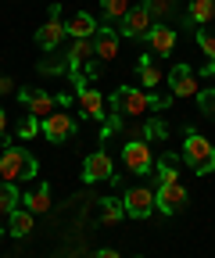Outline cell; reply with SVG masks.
I'll return each instance as SVG.
<instances>
[{
	"mask_svg": "<svg viewBox=\"0 0 215 258\" xmlns=\"http://www.w3.org/2000/svg\"><path fill=\"white\" fill-rule=\"evenodd\" d=\"M183 165L187 169H194V176H208V172H215V147L201 137V133H190L183 137Z\"/></svg>",
	"mask_w": 215,
	"mask_h": 258,
	"instance_id": "6da1fadb",
	"label": "cell"
},
{
	"mask_svg": "<svg viewBox=\"0 0 215 258\" xmlns=\"http://www.w3.org/2000/svg\"><path fill=\"white\" fill-rule=\"evenodd\" d=\"M36 158L22 151V147H4V154H0V183H22V179H33L36 176Z\"/></svg>",
	"mask_w": 215,
	"mask_h": 258,
	"instance_id": "7a4b0ae2",
	"label": "cell"
},
{
	"mask_svg": "<svg viewBox=\"0 0 215 258\" xmlns=\"http://www.w3.org/2000/svg\"><path fill=\"white\" fill-rule=\"evenodd\" d=\"M147 108H151V93H144V90H136V86H118V90L111 93V115L140 118Z\"/></svg>",
	"mask_w": 215,
	"mask_h": 258,
	"instance_id": "3957f363",
	"label": "cell"
},
{
	"mask_svg": "<svg viewBox=\"0 0 215 258\" xmlns=\"http://www.w3.org/2000/svg\"><path fill=\"white\" fill-rule=\"evenodd\" d=\"M122 158H126V169L136 172V176H147V172H155V154H151L147 140H126V147H122Z\"/></svg>",
	"mask_w": 215,
	"mask_h": 258,
	"instance_id": "277c9868",
	"label": "cell"
},
{
	"mask_svg": "<svg viewBox=\"0 0 215 258\" xmlns=\"http://www.w3.org/2000/svg\"><path fill=\"white\" fill-rule=\"evenodd\" d=\"M40 133L47 137V144H65L76 133V118L68 111H54V115L40 118Z\"/></svg>",
	"mask_w": 215,
	"mask_h": 258,
	"instance_id": "5b68a950",
	"label": "cell"
},
{
	"mask_svg": "<svg viewBox=\"0 0 215 258\" xmlns=\"http://www.w3.org/2000/svg\"><path fill=\"white\" fill-rule=\"evenodd\" d=\"M151 25H155V18H151L147 4H136V8L126 11V18L118 22V32H122V36H129V40H144L151 32Z\"/></svg>",
	"mask_w": 215,
	"mask_h": 258,
	"instance_id": "8992f818",
	"label": "cell"
},
{
	"mask_svg": "<svg viewBox=\"0 0 215 258\" xmlns=\"http://www.w3.org/2000/svg\"><path fill=\"white\" fill-rule=\"evenodd\" d=\"M122 205H126V215L147 219L151 212H155V190L151 186H129L126 194H122Z\"/></svg>",
	"mask_w": 215,
	"mask_h": 258,
	"instance_id": "52a82bcc",
	"label": "cell"
},
{
	"mask_svg": "<svg viewBox=\"0 0 215 258\" xmlns=\"http://www.w3.org/2000/svg\"><path fill=\"white\" fill-rule=\"evenodd\" d=\"M155 208H158L162 215L183 212V208H187V186H183V183H165V186H158V194H155Z\"/></svg>",
	"mask_w": 215,
	"mask_h": 258,
	"instance_id": "ba28073f",
	"label": "cell"
},
{
	"mask_svg": "<svg viewBox=\"0 0 215 258\" xmlns=\"http://www.w3.org/2000/svg\"><path fill=\"white\" fill-rule=\"evenodd\" d=\"M57 15H61V8L50 4V22L36 29V47H43V50H57L61 47V40H65V22H61Z\"/></svg>",
	"mask_w": 215,
	"mask_h": 258,
	"instance_id": "9c48e42d",
	"label": "cell"
},
{
	"mask_svg": "<svg viewBox=\"0 0 215 258\" xmlns=\"http://www.w3.org/2000/svg\"><path fill=\"white\" fill-rule=\"evenodd\" d=\"M18 101H22V108H25L29 115H36V118H47V115H54V104H57L50 93H43V90H33V86H22Z\"/></svg>",
	"mask_w": 215,
	"mask_h": 258,
	"instance_id": "30bf717a",
	"label": "cell"
},
{
	"mask_svg": "<svg viewBox=\"0 0 215 258\" xmlns=\"http://www.w3.org/2000/svg\"><path fill=\"white\" fill-rule=\"evenodd\" d=\"M169 90L172 97H197V72L190 64H176L169 72Z\"/></svg>",
	"mask_w": 215,
	"mask_h": 258,
	"instance_id": "8fae6325",
	"label": "cell"
},
{
	"mask_svg": "<svg viewBox=\"0 0 215 258\" xmlns=\"http://www.w3.org/2000/svg\"><path fill=\"white\" fill-rule=\"evenodd\" d=\"M115 169H111V158L104 151H94L86 161H83V179L86 183H101V179H111Z\"/></svg>",
	"mask_w": 215,
	"mask_h": 258,
	"instance_id": "7c38bea8",
	"label": "cell"
},
{
	"mask_svg": "<svg viewBox=\"0 0 215 258\" xmlns=\"http://www.w3.org/2000/svg\"><path fill=\"white\" fill-rule=\"evenodd\" d=\"M147 43H151V54L169 57V54L176 50V29H169L165 22H162V25H151V32H147Z\"/></svg>",
	"mask_w": 215,
	"mask_h": 258,
	"instance_id": "4fadbf2b",
	"label": "cell"
},
{
	"mask_svg": "<svg viewBox=\"0 0 215 258\" xmlns=\"http://www.w3.org/2000/svg\"><path fill=\"white\" fill-rule=\"evenodd\" d=\"M79 118H108V111H104V97L94 90V86H83L79 90Z\"/></svg>",
	"mask_w": 215,
	"mask_h": 258,
	"instance_id": "5bb4252c",
	"label": "cell"
},
{
	"mask_svg": "<svg viewBox=\"0 0 215 258\" xmlns=\"http://www.w3.org/2000/svg\"><path fill=\"white\" fill-rule=\"evenodd\" d=\"M94 57H97L101 64L111 61V57H118V32H115L111 25L97 29V36H94Z\"/></svg>",
	"mask_w": 215,
	"mask_h": 258,
	"instance_id": "9a60e30c",
	"label": "cell"
},
{
	"mask_svg": "<svg viewBox=\"0 0 215 258\" xmlns=\"http://www.w3.org/2000/svg\"><path fill=\"white\" fill-rule=\"evenodd\" d=\"M65 36H72V40H94V36H97V22H94V15H86V11L72 15V18L65 22Z\"/></svg>",
	"mask_w": 215,
	"mask_h": 258,
	"instance_id": "2e32d148",
	"label": "cell"
},
{
	"mask_svg": "<svg viewBox=\"0 0 215 258\" xmlns=\"http://www.w3.org/2000/svg\"><path fill=\"white\" fill-rule=\"evenodd\" d=\"M179 165H183V158H179V154H165V158H155L158 186H165V183H179Z\"/></svg>",
	"mask_w": 215,
	"mask_h": 258,
	"instance_id": "e0dca14e",
	"label": "cell"
},
{
	"mask_svg": "<svg viewBox=\"0 0 215 258\" xmlns=\"http://www.w3.org/2000/svg\"><path fill=\"white\" fill-rule=\"evenodd\" d=\"M22 208H29L33 215H43V212H50V186H36V190L22 194Z\"/></svg>",
	"mask_w": 215,
	"mask_h": 258,
	"instance_id": "ac0fdd59",
	"label": "cell"
},
{
	"mask_svg": "<svg viewBox=\"0 0 215 258\" xmlns=\"http://www.w3.org/2000/svg\"><path fill=\"white\" fill-rule=\"evenodd\" d=\"M136 69H140V83H144V90H155V86L162 83V69L155 64V57H151V54H140Z\"/></svg>",
	"mask_w": 215,
	"mask_h": 258,
	"instance_id": "d6986e66",
	"label": "cell"
},
{
	"mask_svg": "<svg viewBox=\"0 0 215 258\" xmlns=\"http://www.w3.org/2000/svg\"><path fill=\"white\" fill-rule=\"evenodd\" d=\"M33 226H36V219H33L29 208H15L11 212V226H8L11 237H29V233H33Z\"/></svg>",
	"mask_w": 215,
	"mask_h": 258,
	"instance_id": "ffe728a7",
	"label": "cell"
},
{
	"mask_svg": "<svg viewBox=\"0 0 215 258\" xmlns=\"http://www.w3.org/2000/svg\"><path fill=\"white\" fill-rule=\"evenodd\" d=\"M90 54H94V43H90V40H76L72 50H68V72H83V64L90 61Z\"/></svg>",
	"mask_w": 215,
	"mask_h": 258,
	"instance_id": "44dd1931",
	"label": "cell"
},
{
	"mask_svg": "<svg viewBox=\"0 0 215 258\" xmlns=\"http://www.w3.org/2000/svg\"><path fill=\"white\" fill-rule=\"evenodd\" d=\"M215 18V0H190V15H187V22L194 25H204V22H211Z\"/></svg>",
	"mask_w": 215,
	"mask_h": 258,
	"instance_id": "7402d4cb",
	"label": "cell"
},
{
	"mask_svg": "<svg viewBox=\"0 0 215 258\" xmlns=\"http://www.w3.org/2000/svg\"><path fill=\"white\" fill-rule=\"evenodd\" d=\"M118 219H126V205H122V198H104L101 201V222L115 226Z\"/></svg>",
	"mask_w": 215,
	"mask_h": 258,
	"instance_id": "603a6c76",
	"label": "cell"
},
{
	"mask_svg": "<svg viewBox=\"0 0 215 258\" xmlns=\"http://www.w3.org/2000/svg\"><path fill=\"white\" fill-rule=\"evenodd\" d=\"M18 205H22V194H18V186H11V183H0V215H11Z\"/></svg>",
	"mask_w": 215,
	"mask_h": 258,
	"instance_id": "cb8c5ba5",
	"label": "cell"
},
{
	"mask_svg": "<svg viewBox=\"0 0 215 258\" xmlns=\"http://www.w3.org/2000/svg\"><path fill=\"white\" fill-rule=\"evenodd\" d=\"M169 137V125L162 122V118H151L144 129H140V140H147V144H155V140H165Z\"/></svg>",
	"mask_w": 215,
	"mask_h": 258,
	"instance_id": "d4e9b609",
	"label": "cell"
},
{
	"mask_svg": "<svg viewBox=\"0 0 215 258\" xmlns=\"http://www.w3.org/2000/svg\"><path fill=\"white\" fill-rule=\"evenodd\" d=\"M101 11H104L108 22H122L129 11V0H101Z\"/></svg>",
	"mask_w": 215,
	"mask_h": 258,
	"instance_id": "484cf974",
	"label": "cell"
},
{
	"mask_svg": "<svg viewBox=\"0 0 215 258\" xmlns=\"http://www.w3.org/2000/svg\"><path fill=\"white\" fill-rule=\"evenodd\" d=\"M15 133H18L22 140H33V137L40 133V118H36V115H29V111H25V115L18 118V129H15Z\"/></svg>",
	"mask_w": 215,
	"mask_h": 258,
	"instance_id": "4316f807",
	"label": "cell"
},
{
	"mask_svg": "<svg viewBox=\"0 0 215 258\" xmlns=\"http://www.w3.org/2000/svg\"><path fill=\"white\" fill-rule=\"evenodd\" d=\"M197 43H201L204 57L215 61V29H201V32H197Z\"/></svg>",
	"mask_w": 215,
	"mask_h": 258,
	"instance_id": "83f0119b",
	"label": "cell"
},
{
	"mask_svg": "<svg viewBox=\"0 0 215 258\" xmlns=\"http://www.w3.org/2000/svg\"><path fill=\"white\" fill-rule=\"evenodd\" d=\"M197 108H201L208 118H215V86H211V90H197Z\"/></svg>",
	"mask_w": 215,
	"mask_h": 258,
	"instance_id": "f1b7e54d",
	"label": "cell"
},
{
	"mask_svg": "<svg viewBox=\"0 0 215 258\" xmlns=\"http://www.w3.org/2000/svg\"><path fill=\"white\" fill-rule=\"evenodd\" d=\"M172 8H176V0H147L151 18H165V15H172Z\"/></svg>",
	"mask_w": 215,
	"mask_h": 258,
	"instance_id": "f546056e",
	"label": "cell"
},
{
	"mask_svg": "<svg viewBox=\"0 0 215 258\" xmlns=\"http://www.w3.org/2000/svg\"><path fill=\"white\" fill-rule=\"evenodd\" d=\"M172 101H169V97H162V93H151V108H155V111H162V108H169Z\"/></svg>",
	"mask_w": 215,
	"mask_h": 258,
	"instance_id": "4dcf8cb0",
	"label": "cell"
},
{
	"mask_svg": "<svg viewBox=\"0 0 215 258\" xmlns=\"http://www.w3.org/2000/svg\"><path fill=\"white\" fill-rule=\"evenodd\" d=\"M8 133V115H4V108H0V137Z\"/></svg>",
	"mask_w": 215,
	"mask_h": 258,
	"instance_id": "1f68e13d",
	"label": "cell"
},
{
	"mask_svg": "<svg viewBox=\"0 0 215 258\" xmlns=\"http://www.w3.org/2000/svg\"><path fill=\"white\" fill-rule=\"evenodd\" d=\"M0 93H11V79H4V76H0Z\"/></svg>",
	"mask_w": 215,
	"mask_h": 258,
	"instance_id": "d6a6232c",
	"label": "cell"
},
{
	"mask_svg": "<svg viewBox=\"0 0 215 258\" xmlns=\"http://www.w3.org/2000/svg\"><path fill=\"white\" fill-rule=\"evenodd\" d=\"M201 76H215V61H208L204 69H201Z\"/></svg>",
	"mask_w": 215,
	"mask_h": 258,
	"instance_id": "836d02e7",
	"label": "cell"
},
{
	"mask_svg": "<svg viewBox=\"0 0 215 258\" xmlns=\"http://www.w3.org/2000/svg\"><path fill=\"white\" fill-rule=\"evenodd\" d=\"M97 258H118V251H97Z\"/></svg>",
	"mask_w": 215,
	"mask_h": 258,
	"instance_id": "e575fe53",
	"label": "cell"
},
{
	"mask_svg": "<svg viewBox=\"0 0 215 258\" xmlns=\"http://www.w3.org/2000/svg\"><path fill=\"white\" fill-rule=\"evenodd\" d=\"M140 4H147V0H140Z\"/></svg>",
	"mask_w": 215,
	"mask_h": 258,
	"instance_id": "d590c367",
	"label": "cell"
},
{
	"mask_svg": "<svg viewBox=\"0 0 215 258\" xmlns=\"http://www.w3.org/2000/svg\"><path fill=\"white\" fill-rule=\"evenodd\" d=\"M0 230H4V226H0Z\"/></svg>",
	"mask_w": 215,
	"mask_h": 258,
	"instance_id": "8d00e7d4",
	"label": "cell"
}]
</instances>
